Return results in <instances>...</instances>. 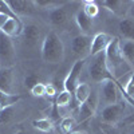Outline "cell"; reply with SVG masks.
I'll use <instances>...</instances> for the list:
<instances>
[{"instance_id": "6da1fadb", "label": "cell", "mask_w": 134, "mask_h": 134, "mask_svg": "<svg viewBox=\"0 0 134 134\" xmlns=\"http://www.w3.org/2000/svg\"><path fill=\"white\" fill-rule=\"evenodd\" d=\"M42 59L50 64H59L64 58L63 42L55 32H50L42 42Z\"/></svg>"}, {"instance_id": "7a4b0ae2", "label": "cell", "mask_w": 134, "mask_h": 134, "mask_svg": "<svg viewBox=\"0 0 134 134\" xmlns=\"http://www.w3.org/2000/svg\"><path fill=\"white\" fill-rule=\"evenodd\" d=\"M105 55H106V62H107V66L110 71L113 72L114 78L119 76V74H124V67H130L127 64V62L125 60L124 58V54H122V47H121V40L118 38H113L110 42V44L107 46L106 51H105ZM131 69V67H130Z\"/></svg>"}, {"instance_id": "3957f363", "label": "cell", "mask_w": 134, "mask_h": 134, "mask_svg": "<svg viewBox=\"0 0 134 134\" xmlns=\"http://www.w3.org/2000/svg\"><path fill=\"white\" fill-rule=\"evenodd\" d=\"M88 74L94 82H105V81H117L113 72L110 71L105 52L98 54L94 57V62L88 67Z\"/></svg>"}, {"instance_id": "277c9868", "label": "cell", "mask_w": 134, "mask_h": 134, "mask_svg": "<svg viewBox=\"0 0 134 134\" xmlns=\"http://www.w3.org/2000/svg\"><path fill=\"white\" fill-rule=\"evenodd\" d=\"M0 63L4 69H12L16 63V50L12 38L7 36L0 31Z\"/></svg>"}, {"instance_id": "5b68a950", "label": "cell", "mask_w": 134, "mask_h": 134, "mask_svg": "<svg viewBox=\"0 0 134 134\" xmlns=\"http://www.w3.org/2000/svg\"><path fill=\"white\" fill-rule=\"evenodd\" d=\"M86 64V59H78L69 72V75L66 76L64 79V90L69 91L71 94H74L75 88L78 87V85L81 83V75H82V71H83V67Z\"/></svg>"}, {"instance_id": "8992f818", "label": "cell", "mask_w": 134, "mask_h": 134, "mask_svg": "<svg viewBox=\"0 0 134 134\" xmlns=\"http://www.w3.org/2000/svg\"><path fill=\"white\" fill-rule=\"evenodd\" d=\"M91 38L88 35H81L75 36L71 40V50L74 52V55H76L79 59H86L87 55H90V50H91Z\"/></svg>"}, {"instance_id": "52a82bcc", "label": "cell", "mask_w": 134, "mask_h": 134, "mask_svg": "<svg viewBox=\"0 0 134 134\" xmlns=\"http://www.w3.org/2000/svg\"><path fill=\"white\" fill-rule=\"evenodd\" d=\"M125 113V103H114V105H107L102 113H100V119L105 124L109 125H115L117 122L122 118Z\"/></svg>"}, {"instance_id": "ba28073f", "label": "cell", "mask_w": 134, "mask_h": 134, "mask_svg": "<svg viewBox=\"0 0 134 134\" xmlns=\"http://www.w3.org/2000/svg\"><path fill=\"white\" fill-rule=\"evenodd\" d=\"M98 102H99L98 94L93 90L86 102H83L82 105H79V121L81 122H85L87 119H90L95 114L97 107H98Z\"/></svg>"}, {"instance_id": "9c48e42d", "label": "cell", "mask_w": 134, "mask_h": 134, "mask_svg": "<svg viewBox=\"0 0 134 134\" xmlns=\"http://www.w3.org/2000/svg\"><path fill=\"white\" fill-rule=\"evenodd\" d=\"M21 36H23V42L27 47H35L38 42L42 39V30L36 24H26L23 27Z\"/></svg>"}, {"instance_id": "30bf717a", "label": "cell", "mask_w": 134, "mask_h": 134, "mask_svg": "<svg viewBox=\"0 0 134 134\" xmlns=\"http://www.w3.org/2000/svg\"><path fill=\"white\" fill-rule=\"evenodd\" d=\"M0 91L15 95V75L12 69L2 67L0 70Z\"/></svg>"}, {"instance_id": "8fae6325", "label": "cell", "mask_w": 134, "mask_h": 134, "mask_svg": "<svg viewBox=\"0 0 134 134\" xmlns=\"http://www.w3.org/2000/svg\"><path fill=\"white\" fill-rule=\"evenodd\" d=\"M111 38L110 35H107V34L105 32H98L94 35L93 40H91V50H90V55L91 57H95V55L98 54H102L106 51L107 46L110 44L111 42Z\"/></svg>"}, {"instance_id": "7c38bea8", "label": "cell", "mask_w": 134, "mask_h": 134, "mask_svg": "<svg viewBox=\"0 0 134 134\" xmlns=\"http://www.w3.org/2000/svg\"><path fill=\"white\" fill-rule=\"evenodd\" d=\"M118 88H121V85L117 81H105L102 82V94L107 105L117 103L118 99Z\"/></svg>"}, {"instance_id": "4fadbf2b", "label": "cell", "mask_w": 134, "mask_h": 134, "mask_svg": "<svg viewBox=\"0 0 134 134\" xmlns=\"http://www.w3.org/2000/svg\"><path fill=\"white\" fill-rule=\"evenodd\" d=\"M12 12L19 18V15H30L32 14L35 4L31 0H9L8 2Z\"/></svg>"}, {"instance_id": "5bb4252c", "label": "cell", "mask_w": 134, "mask_h": 134, "mask_svg": "<svg viewBox=\"0 0 134 134\" xmlns=\"http://www.w3.org/2000/svg\"><path fill=\"white\" fill-rule=\"evenodd\" d=\"M48 20L55 27H63L69 21V12L62 5H59L57 8H52L48 12Z\"/></svg>"}, {"instance_id": "9a60e30c", "label": "cell", "mask_w": 134, "mask_h": 134, "mask_svg": "<svg viewBox=\"0 0 134 134\" xmlns=\"http://www.w3.org/2000/svg\"><path fill=\"white\" fill-rule=\"evenodd\" d=\"M100 4L103 7H106L109 11H111L113 14H115L117 16L124 18L127 14V11L131 5V2H122V0H111V2H107V0H105Z\"/></svg>"}, {"instance_id": "2e32d148", "label": "cell", "mask_w": 134, "mask_h": 134, "mask_svg": "<svg viewBox=\"0 0 134 134\" xmlns=\"http://www.w3.org/2000/svg\"><path fill=\"white\" fill-rule=\"evenodd\" d=\"M23 27H24V24L20 21V19L9 18V19L7 20V23L4 24L2 32L5 34V35L9 36V38H14V36L21 35V32H23Z\"/></svg>"}, {"instance_id": "e0dca14e", "label": "cell", "mask_w": 134, "mask_h": 134, "mask_svg": "<svg viewBox=\"0 0 134 134\" xmlns=\"http://www.w3.org/2000/svg\"><path fill=\"white\" fill-rule=\"evenodd\" d=\"M75 21H76L78 27H79V30L83 32V35H87L93 30V24H94L93 18L88 16L83 9H79L75 14Z\"/></svg>"}, {"instance_id": "ac0fdd59", "label": "cell", "mask_w": 134, "mask_h": 134, "mask_svg": "<svg viewBox=\"0 0 134 134\" xmlns=\"http://www.w3.org/2000/svg\"><path fill=\"white\" fill-rule=\"evenodd\" d=\"M119 31L126 40H134V19L124 18L119 23Z\"/></svg>"}, {"instance_id": "d6986e66", "label": "cell", "mask_w": 134, "mask_h": 134, "mask_svg": "<svg viewBox=\"0 0 134 134\" xmlns=\"http://www.w3.org/2000/svg\"><path fill=\"white\" fill-rule=\"evenodd\" d=\"M121 47L125 60L131 69H134V40H125L124 43H121Z\"/></svg>"}, {"instance_id": "ffe728a7", "label": "cell", "mask_w": 134, "mask_h": 134, "mask_svg": "<svg viewBox=\"0 0 134 134\" xmlns=\"http://www.w3.org/2000/svg\"><path fill=\"white\" fill-rule=\"evenodd\" d=\"M91 91H93L91 87L88 86L87 83H79V85H78V87L75 88V91H74V97L76 99V102L79 103V105H82L83 102H86L87 98L90 97Z\"/></svg>"}, {"instance_id": "44dd1931", "label": "cell", "mask_w": 134, "mask_h": 134, "mask_svg": "<svg viewBox=\"0 0 134 134\" xmlns=\"http://www.w3.org/2000/svg\"><path fill=\"white\" fill-rule=\"evenodd\" d=\"M20 99L19 94L11 95V94H5L3 91H0V110L7 109L9 106H15L18 103V100Z\"/></svg>"}, {"instance_id": "7402d4cb", "label": "cell", "mask_w": 134, "mask_h": 134, "mask_svg": "<svg viewBox=\"0 0 134 134\" xmlns=\"http://www.w3.org/2000/svg\"><path fill=\"white\" fill-rule=\"evenodd\" d=\"M121 91L125 94L126 100H129V102L134 106V72L130 75V78H129V81H127L125 88L121 87Z\"/></svg>"}, {"instance_id": "603a6c76", "label": "cell", "mask_w": 134, "mask_h": 134, "mask_svg": "<svg viewBox=\"0 0 134 134\" xmlns=\"http://www.w3.org/2000/svg\"><path fill=\"white\" fill-rule=\"evenodd\" d=\"M32 125L35 129L43 131V133H50L54 127V124L50 118H42V119H35L32 122Z\"/></svg>"}, {"instance_id": "cb8c5ba5", "label": "cell", "mask_w": 134, "mask_h": 134, "mask_svg": "<svg viewBox=\"0 0 134 134\" xmlns=\"http://www.w3.org/2000/svg\"><path fill=\"white\" fill-rule=\"evenodd\" d=\"M72 95H74V94H71V93H69V91L63 90L62 93L58 94V97H57V105H55V106L63 107V106L70 105L71 100H72Z\"/></svg>"}, {"instance_id": "d4e9b609", "label": "cell", "mask_w": 134, "mask_h": 134, "mask_svg": "<svg viewBox=\"0 0 134 134\" xmlns=\"http://www.w3.org/2000/svg\"><path fill=\"white\" fill-rule=\"evenodd\" d=\"M14 111H15V106H9L7 109L0 110V125H5L14 118Z\"/></svg>"}, {"instance_id": "484cf974", "label": "cell", "mask_w": 134, "mask_h": 134, "mask_svg": "<svg viewBox=\"0 0 134 134\" xmlns=\"http://www.w3.org/2000/svg\"><path fill=\"white\" fill-rule=\"evenodd\" d=\"M83 11L90 18L94 19L98 15V12H99V8H98V5H97L95 2H88V0H87V2L83 3Z\"/></svg>"}, {"instance_id": "4316f807", "label": "cell", "mask_w": 134, "mask_h": 134, "mask_svg": "<svg viewBox=\"0 0 134 134\" xmlns=\"http://www.w3.org/2000/svg\"><path fill=\"white\" fill-rule=\"evenodd\" d=\"M75 125H76V122H75V119L72 117H66L60 122V129H62L63 133L69 134V133L72 131V129L75 127Z\"/></svg>"}, {"instance_id": "83f0119b", "label": "cell", "mask_w": 134, "mask_h": 134, "mask_svg": "<svg viewBox=\"0 0 134 134\" xmlns=\"http://www.w3.org/2000/svg\"><path fill=\"white\" fill-rule=\"evenodd\" d=\"M34 4H35V7H39V8H57L59 5H62L63 3L62 2H54V0H35L34 2Z\"/></svg>"}, {"instance_id": "f1b7e54d", "label": "cell", "mask_w": 134, "mask_h": 134, "mask_svg": "<svg viewBox=\"0 0 134 134\" xmlns=\"http://www.w3.org/2000/svg\"><path fill=\"white\" fill-rule=\"evenodd\" d=\"M0 14L7 15V16H9V18H14V19H19V18L12 12V9H11L8 2H4V0H0Z\"/></svg>"}, {"instance_id": "f546056e", "label": "cell", "mask_w": 134, "mask_h": 134, "mask_svg": "<svg viewBox=\"0 0 134 134\" xmlns=\"http://www.w3.org/2000/svg\"><path fill=\"white\" fill-rule=\"evenodd\" d=\"M38 83H40V82H39V78H38L36 74H28L24 79V85L28 90H31L32 87H35Z\"/></svg>"}, {"instance_id": "4dcf8cb0", "label": "cell", "mask_w": 134, "mask_h": 134, "mask_svg": "<svg viewBox=\"0 0 134 134\" xmlns=\"http://www.w3.org/2000/svg\"><path fill=\"white\" fill-rule=\"evenodd\" d=\"M30 91H31V94L34 97H44V95H46V85L38 83L35 87H32Z\"/></svg>"}, {"instance_id": "1f68e13d", "label": "cell", "mask_w": 134, "mask_h": 134, "mask_svg": "<svg viewBox=\"0 0 134 134\" xmlns=\"http://www.w3.org/2000/svg\"><path fill=\"white\" fill-rule=\"evenodd\" d=\"M46 95L50 97V98H54L55 95H57V88H55L54 85H51V83L46 85Z\"/></svg>"}, {"instance_id": "d6a6232c", "label": "cell", "mask_w": 134, "mask_h": 134, "mask_svg": "<svg viewBox=\"0 0 134 134\" xmlns=\"http://www.w3.org/2000/svg\"><path fill=\"white\" fill-rule=\"evenodd\" d=\"M9 19V16H7V15H3V14H0V31L3 30V27H4V24L7 23V20Z\"/></svg>"}, {"instance_id": "836d02e7", "label": "cell", "mask_w": 134, "mask_h": 134, "mask_svg": "<svg viewBox=\"0 0 134 134\" xmlns=\"http://www.w3.org/2000/svg\"><path fill=\"white\" fill-rule=\"evenodd\" d=\"M69 134H86L85 131H71V133H69Z\"/></svg>"}, {"instance_id": "e575fe53", "label": "cell", "mask_w": 134, "mask_h": 134, "mask_svg": "<svg viewBox=\"0 0 134 134\" xmlns=\"http://www.w3.org/2000/svg\"><path fill=\"white\" fill-rule=\"evenodd\" d=\"M16 134H24V133H21V131H20V133H16Z\"/></svg>"}, {"instance_id": "d590c367", "label": "cell", "mask_w": 134, "mask_h": 134, "mask_svg": "<svg viewBox=\"0 0 134 134\" xmlns=\"http://www.w3.org/2000/svg\"><path fill=\"white\" fill-rule=\"evenodd\" d=\"M0 70H2V63H0Z\"/></svg>"}, {"instance_id": "8d00e7d4", "label": "cell", "mask_w": 134, "mask_h": 134, "mask_svg": "<svg viewBox=\"0 0 134 134\" xmlns=\"http://www.w3.org/2000/svg\"><path fill=\"white\" fill-rule=\"evenodd\" d=\"M133 134H134V131H133Z\"/></svg>"}]
</instances>
